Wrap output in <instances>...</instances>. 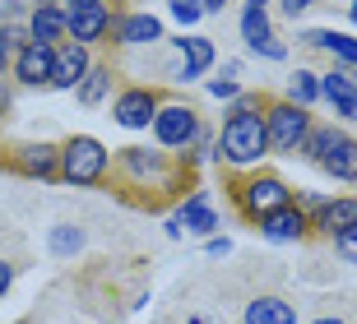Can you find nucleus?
<instances>
[{
	"mask_svg": "<svg viewBox=\"0 0 357 324\" xmlns=\"http://www.w3.org/2000/svg\"><path fill=\"white\" fill-rule=\"evenodd\" d=\"M269 153V134H265V116H255V102L241 98L227 116L223 134H218V157H227L232 167H251Z\"/></svg>",
	"mask_w": 357,
	"mask_h": 324,
	"instance_id": "f257e3e1",
	"label": "nucleus"
},
{
	"mask_svg": "<svg viewBox=\"0 0 357 324\" xmlns=\"http://www.w3.org/2000/svg\"><path fill=\"white\" fill-rule=\"evenodd\" d=\"M306 153L330 171L334 181H357V139L339 125H316L306 134Z\"/></svg>",
	"mask_w": 357,
	"mask_h": 324,
	"instance_id": "f03ea898",
	"label": "nucleus"
},
{
	"mask_svg": "<svg viewBox=\"0 0 357 324\" xmlns=\"http://www.w3.org/2000/svg\"><path fill=\"white\" fill-rule=\"evenodd\" d=\"M265 134H269V148H278V153H297V148L306 144V134H311V116H306V107H297V102L269 107Z\"/></svg>",
	"mask_w": 357,
	"mask_h": 324,
	"instance_id": "7ed1b4c3",
	"label": "nucleus"
},
{
	"mask_svg": "<svg viewBox=\"0 0 357 324\" xmlns=\"http://www.w3.org/2000/svg\"><path fill=\"white\" fill-rule=\"evenodd\" d=\"M102 171H107V148L98 139L79 134V139H70L66 148H61V176H66L70 185H93Z\"/></svg>",
	"mask_w": 357,
	"mask_h": 324,
	"instance_id": "20e7f679",
	"label": "nucleus"
},
{
	"mask_svg": "<svg viewBox=\"0 0 357 324\" xmlns=\"http://www.w3.org/2000/svg\"><path fill=\"white\" fill-rule=\"evenodd\" d=\"M112 28V10H107V0H93V5H70L66 10V33L79 47H89V42H98Z\"/></svg>",
	"mask_w": 357,
	"mask_h": 324,
	"instance_id": "39448f33",
	"label": "nucleus"
},
{
	"mask_svg": "<svg viewBox=\"0 0 357 324\" xmlns=\"http://www.w3.org/2000/svg\"><path fill=\"white\" fill-rule=\"evenodd\" d=\"M153 134H158V144H167V148H181V144H190L199 134V121H195L190 107H158Z\"/></svg>",
	"mask_w": 357,
	"mask_h": 324,
	"instance_id": "423d86ee",
	"label": "nucleus"
},
{
	"mask_svg": "<svg viewBox=\"0 0 357 324\" xmlns=\"http://www.w3.org/2000/svg\"><path fill=\"white\" fill-rule=\"evenodd\" d=\"M241 204L255 218H269L274 208H288V185L278 181V176H255L251 185H241Z\"/></svg>",
	"mask_w": 357,
	"mask_h": 324,
	"instance_id": "0eeeda50",
	"label": "nucleus"
},
{
	"mask_svg": "<svg viewBox=\"0 0 357 324\" xmlns=\"http://www.w3.org/2000/svg\"><path fill=\"white\" fill-rule=\"evenodd\" d=\"M112 116H116V125H126V130H149L153 116H158V102H153L149 88H126L116 98V107H112Z\"/></svg>",
	"mask_w": 357,
	"mask_h": 324,
	"instance_id": "6e6552de",
	"label": "nucleus"
},
{
	"mask_svg": "<svg viewBox=\"0 0 357 324\" xmlns=\"http://www.w3.org/2000/svg\"><path fill=\"white\" fill-rule=\"evenodd\" d=\"M89 47H79V42H61L56 47V65H52V84L56 88H79L84 75H89Z\"/></svg>",
	"mask_w": 357,
	"mask_h": 324,
	"instance_id": "1a4fd4ad",
	"label": "nucleus"
},
{
	"mask_svg": "<svg viewBox=\"0 0 357 324\" xmlns=\"http://www.w3.org/2000/svg\"><path fill=\"white\" fill-rule=\"evenodd\" d=\"M241 324H297V311H292L288 297H278V292H260V297L246 301Z\"/></svg>",
	"mask_w": 357,
	"mask_h": 324,
	"instance_id": "9d476101",
	"label": "nucleus"
},
{
	"mask_svg": "<svg viewBox=\"0 0 357 324\" xmlns=\"http://www.w3.org/2000/svg\"><path fill=\"white\" fill-rule=\"evenodd\" d=\"M52 65H56V47H42V42H28L24 52H19V61H14V75H19V84H52Z\"/></svg>",
	"mask_w": 357,
	"mask_h": 324,
	"instance_id": "9b49d317",
	"label": "nucleus"
},
{
	"mask_svg": "<svg viewBox=\"0 0 357 324\" xmlns=\"http://www.w3.org/2000/svg\"><path fill=\"white\" fill-rule=\"evenodd\" d=\"M316 232H325L334 241V236H344L348 227H357V199L353 194H344V199H325V204L316 208V222H311Z\"/></svg>",
	"mask_w": 357,
	"mask_h": 324,
	"instance_id": "f8f14e48",
	"label": "nucleus"
},
{
	"mask_svg": "<svg viewBox=\"0 0 357 324\" xmlns=\"http://www.w3.org/2000/svg\"><path fill=\"white\" fill-rule=\"evenodd\" d=\"M306 227H311L306 213H302V208H292V204L288 208H274L269 218H260V232H265L269 241H302Z\"/></svg>",
	"mask_w": 357,
	"mask_h": 324,
	"instance_id": "ddd939ff",
	"label": "nucleus"
},
{
	"mask_svg": "<svg viewBox=\"0 0 357 324\" xmlns=\"http://www.w3.org/2000/svg\"><path fill=\"white\" fill-rule=\"evenodd\" d=\"M28 38L42 42V47H61V38H66V10H56V5H38L33 19H28Z\"/></svg>",
	"mask_w": 357,
	"mask_h": 324,
	"instance_id": "4468645a",
	"label": "nucleus"
},
{
	"mask_svg": "<svg viewBox=\"0 0 357 324\" xmlns=\"http://www.w3.org/2000/svg\"><path fill=\"white\" fill-rule=\"evenodd\" d=\"M19 167H24L28 176L52 181L56 171H61V148H52V144H28V148H19Z\"/></svg>",
	"mask_w": 357,
	"mask_h": 324,
	"instance_id": "2eb2a0df",
	"label": "nucleus"
},
{
	"mask_svg": "<svg viewBox=\"0 0 357 324\" xmlns=\"http://www.w3.org/2000/svg\"><path fill=\"white\" fill-rule=\"evenodd\" d=\"M176 47H181V56H185V65L176 70V79H199L213 65V42L209 38H181Z\"/></svg>",
	"mask_w": 357,
	"mask_h": 324,
	"instance_id": "dca6fc26",
	"label": "nucleus"
},
{
	"mask_svg": "<svg viewBox=\"0 0 357 324\" xmlns=\"http://www.w3.org/2000/svg\"><path fill=\"white\" fill-rule=\"evenodd\" d=\"M116 38L126 42V47H144V42H162V24L153 19V14H130V19H121Z\"/></svg>",
	"mask_w": 357,
	"mask_h": 324,
	"instance_id": "f3484780",
	"label": "nucleus"
},
{
	"mask_svg": "<svg viewBox=\"0 0 357 324\" xmlns=\"http://www.w3.org/2000/svg\"><path fill=\"white\" fill-rule=\"evenodd\" d=\"M176 222H185V232L209 236L213 227H218V218H213V208H209V194H204V190H195L190 199H185V208H181V218H176Z\"/></svg>",
	"mask_w": 357,
	"mask_h": 324,
	"instance_id": "a211bd4d",
	"label": "nucleus"
},
{
	"mask_svg": "<svg viewBox=\"0 0 357 324\" xmlns=\"http://www.w3.org/2000/svg\"><path fill=\"white\" fill-rule=\"evenodd\" d=\"M320 98H330V102L339 107L344 116H357V88L348 84V75H339V70L320 79Z\"/></svg>",
	"mask_w": 357,
	"mask_h": 324,
	"instance_id": "6ab92c4d",
	"label": "nucleus"
},
{
	"mask_svg": "<svg viewBox=\"0 0 357 324\" xmlns=\"http://www.w3.org/2000/svg\"><path fill=\"white\" fill-rule=\"evenodd\" d=\"M121 167L130 171L135 181H158L162 176V157L149 153V148H126V153H121Z\"/></svg>",
	"mask_w": 357,
	"mask_h": 324,
	"instance_id": "aec40b11",
	"label": "nucleus"
},
{
	"mask_svg": "<svg viewBox=\"0 0 357 324\" xmlns=\"http://www.w3.org/2000/svg\"><path fill=\"white\" fill-rule=\"evenodd\" d=\"M302 42H311V47H325V52H334L339 61H348L357 70V38H348V33H325V28H316V33H306Z\"/></svg>",
	"mask_w": 357,
	"mask_h": 324,
	"instance_id": "412c9836",
	"label": "nucleus"
},
{
	"mask_svg": "<svg viewBox=\"0 0 357 324\" xmlns=\"http://www.w3.org/2000/svg\"><path fill=\"white\" fill-rule=\"evenodd\" d=\"M241 38H246V47H255V42L269 38V14H265V5H246V14H241Z\"/></svg>",
	"mask_w": 357,
	"mask_h": 324,
	"instance_id": "4be33fe9",
	"label": "nucleus"
},
{
	"mask_svg": "<svg viewBox=\"0 0 357 324\" xmlns=\"http://www.w3.org/2000/svg\"><path fill=\"white\" fill-rule=\"evenodd\" d=\"M107 84H112V70H89L84 84H79V102L84 107H98L107 98Z\"/></svg>",
	"mask_w": 357,
	"mask_h": 324,
	"instance_id": "5701e85b",
	"label": "nucleus"
},
{
	"mask_svg": "<svg viewBox=\"0 0 357 324\" xmlns=\"http://www.w3.org/2000/svg\"><path fill=\"white\" fill-rule=\"evenodd\" d=\"M288 93H292V102H297V107H311L320 98V79L311 75V70H297L292 84H288Z\"/></svg>",
	"mask_w": 357,
	"mask_h": 324,
	"instance_id": "b1692460",
	"label": "nucleus"
},
{
	"mask_svg": "<svg viewBox=\"0 0 357 324\" xmlns=\"http://www.w3.org/2000/svg\"><path fill=\"white\" fill-rule=\"evenodd\" d=\"M28 42H33V38H28V28H19V24L0 28V47H5V52H24Z\"/></svg>",
	"mask_w": 357,
	"mask_h": 324,
	"instance_id": "393cba45",
	"label": "nucleus"
},
{
	"mask_svg": "<svg viewBox=\"0 0 357 324\" xmlns=\"http://www.w3.org/2000/svg\"><path fill=\"white\" fill-rule=\"evenodd\" d=\"M79 241H84V236L75 232V227H56V232H52V250H56V255H70V250H79Z\"/></svg>",
	"mask_w": 357,
	"mask_h": 324,
	"instance_id": "a878e982",
	"label": "nucleus"
},
{
	"mask_svg": "<svg viewBox=\"0 0 357 324\" xmlns=\"http://www.w3.org/2000/svg\"><path fill=\"white\" fill-rule=\"evenodd\" d=\"M199 14H204V10H199V0H172V19H176V24H195Z\"/></svg>",
	"mask_w": 357,
	"mask_h": 324,
	"instance_id": "bb28decb",
	"label": "nucleus"
},
{
	"mask_svg": "<svg viewBox=\"0 0 357 324\" xmlns=\"http://www.w3.org/2000/svg\"><path fill=\"white\" fill-rule=\"evenodd\" d=\"M334 250H339L344 259H353V264H357V227H348L344 236H334Z\"/></svg>",
	"mask_w": 357,
	"mask_h": 324,
	"instance_id": "cd10ccee",
	"label": "nucleus"
},
{
	"mask_svg": "<svg viewBox=\"0 0 357 324\" xmlns=\"http://www.w3.org/2000/svg\"><path fill=\"white\" fill-rule=\"evenodd\" d=\"M251 52H260V56H269V61H283V56H288V47H283V42H278V38H274V33H269V38H265V42H255Z\"/></svg>",
	"mask_w": 357,
	"mask_h": 324,
	"instance_id": "c85d7f7f",
	"label": "nucleus"
},
{
	"mask_svg": "<svg viewBox=\"0 0 357 324\" xmlns=\"http://www.w3.org/2000/svg\"><path fill=\"white\" fill-rule=\"evenodd\" d=\"M209 93H213V98H237V84H232V79H213Z\"/></svg>",
	"mask_w": 357,
	"mask_h": 324,
	"instance_id": "c756f323",
	"label": "nucleus"
},
{
	"mask_svg": "<svg viewBox=\"0 0 357 324\" xmlns=\"http://www.w3.org/2000/svg\"><path fill=\"white\" fill-rule=\"evenodd\" d=\"M10 283H14V264H10V259H0V297L10 292Z\"/></svg>",
	"mask_w": 357,
	"mask_h": 324,
	"instance_id": "7c9ffc66",
	"label": "nucleus"
},
{
	"mask_svg": "<svg viewBox=\"0 0 357 324\" xmlns=\"http://www.w3.org/2000/svg\"><path fill=\"white\" fill-rule=\"evenodd\" d=\"M311 5H316V0H283V10H288V14H302V10H311Z\"/></svg>",
	"mask_w": 357,
	"mask_h": 324,
	"instance_id": "2f4dec72",
	"label": "nucleus"
},
{
	"mask_svg": "<svg viewBox=\"0 0 357 324\" xmlns=\"http://www.w3.org/2000/svg\"><path fill=\"white\" fill-rule=\"evenodd\" d=\"M311 324H348L344 315H320V320H311Z\"/></svg>",
	"mask_w": 357,
	"mask_h": 324,
	"instance_id": "473e14b6",
	"label": "nucleus"
},
{
	"mask_svg": "<svg viewBox=\"0 0 357 324\" xmlns=\"http://www.w3.org/2000/svg\"><path fill=\"white\" fill-rule=\"evenodd\" d=\"M199 10H209V14H213V10H223V0H199Z\"/></svg>",
	"mask_w": 357,
	"mask_h": 324,
	"instance_id": "72a5a7b5",
	"label": "nucleus"
},
{
	"mask_svg": "<svg viewBox=\"0 0 357 324\" xmlns=\"http://www.w3.org/2000/svg\"><path fill=\"white\" fill-rule=\"evenodd\" d=\"M5 65H10V52H5V47H0V70H5Z\"/></svg>",
	"mask_w": 357,
	"mask_h": 324,
	"instance_id": "f704fd0d",
	"label": "nucleus"
},
{
	"mask_svg": "<svg viewBox=\"0 0 357 324\" xmlns=\"http://www.w3.org/2000/svg\"><path fill=\"white\" fill-rule=\"evenodd\" d=\"M70 5H93V0H66V10H70Z\"/></svg>",
	"mask_w": 357,
	"mask_h": 324,
	"instance_id": "c9c22d12",
	"label": "nucleus"
},
{
	"mask_svg": "<svg viewBox=\"0 0 357 324\" xmlns=\"http://www.w3.org/2000/svg\"><path fill=\"white\" fill-rule=\"evenodd\" d=\"M348 14H353V24H357V5H353V10H348Z\"/></svg>",
	"mask_w": 357,
	"mask_h": 324,
	"instance_id": "e433bc0d",
	"label": "nucleus"
},
{
	"mask_svg": "<svg viewBox=\"0 0 357 324\" xmlns=\"http://www.w3.org/2000/svg\"><path fill=\"white\" fill-rule=\"evenodd\" d=\"M0 111H5V93H0Z\"/></svg>",
	"mask_w": 357,
	"mask_h": 324,
	"instance_id": "4c0bfd02",
	"label": "nucleus"
},
{
	"mask_svg": "<svg viewBox=\"0 0 357 324\" xmlns=\"http://www.w3.org/2000/svg\"><path fill=\"white\" fill-rule=\"evenodd\" d=\"M251 5H265V0H251Z\"/></svg>",
	"mask_w": 357,
	"mask_h": 324,
	"instance_id": "58836bf2",
	"label": "nucleus"
},
{
	"mask_svg": "<svg viewBox=\"0 0 357 324\" xmlns=\"http://www.w3.org/2000/svg\"><path fill=\"white\" fill-rule=\"evenodd\" d=\"M38 5H52V0H38Z\"/></svg>",
	"mask_w": 357,
	"mask_h": 324,
	"instance_id": "ea45409f",
	"label": "nucleus"
}]
</instances>
